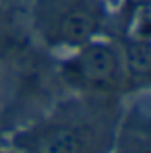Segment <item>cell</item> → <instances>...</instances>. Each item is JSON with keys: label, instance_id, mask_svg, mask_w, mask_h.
I'll list each match as a JSON object with an SVG mask.
<instances>
[{"label": "cell", "instance_id": "cell-1", "mask_svg": "<svg viewBox=\"0 0 151 153\" xmlns=\"http://www.w3.org/2000/svg\"><path fill=\"white\" fill-rule=\"evenodd\" d=\"M39 4V29L52 44L83 46L103 25L97 0H42Z\"/></svg>", "mask_w": 151, "mask_h": 153}, {"label": "cell", "instance_id": "cell-2", "mask_svg": "<svg viewBox=\"0 0 151 153\" xmlns=\"http://www.w3.org/2000/svg\"><path fill=\"white\" fill-rule=\"evenodd\" d=\"M62 73L68 83L83 89L110 91L120 83V58L110 44L87 42L81 46L68 62H64Z\"/></svg>", "mask_w": 151, "mask_h": 153}, {"label": "cell", "instance_id": "cell-3", "mask_svg": "<svg viewBox=\"0 0 151 153\" xmlns=\"http://www.w3.org/2000/svg\"><path fill=\"white\" fill-rule=\"evenodd\" d=\"M91 134L77 124H52L35 137V153H87Z\"/></svg>", "mask_w": 151, "mask_h": 153}, {"label": "cell", "instance_id": "cell-4", "mask_svg": "<svg viewBox=\"0 0 151 153\" xmlns=\"http://www.w3.org/2000/svg\"><path fill=\"white\" fill-rule=\"evenodd\" d=\"M126 71L135 79H147L151 73V46L147 37H132L124 50Z\"/></svg>", "mask_w": 151, "mask_h": 153}, {"label": "cell", "instance_id": "cell-5", "mask_svg": "<svg viewBox=\"0 0 151 153\" xmlns=\"http://www.w3.org/2000/svg\"><path fill=\"white\" fill-rule=\"evenodd\" d=\"M120 153H149V139H147V128L141 130V134H132L126 137L122 141V149Z\"/></svg>", "mask_w": 151, "mask_h": 153}]
</instances>
